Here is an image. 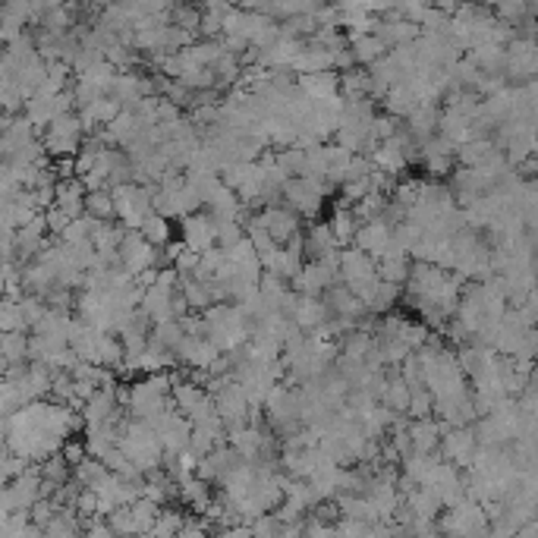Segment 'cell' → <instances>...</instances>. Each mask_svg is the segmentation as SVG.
I'll return each mask as SVG.
<instances>
[{"instance_id":"cell-1","label":"cell","mask_w":538,"mask_h":538,"mask_svg":"<svg viewBox=\"0 0 538 538\" xmlns=\"http://www.w3.org/2000/svg\"><path fill=\"white\" fill-rule=\"evenodd\" d=\"M85 136H89V130H85L82 117L63 114L42 132V145L51 161H66V158H76L79 151H82Z\"/></svg>"},{"instance_id":"cell-2","label":"cell","mask_w":538,"mask_h":538,"mask_svg":"<svg viewBox=\"0 0 538 538\" xmlns=\"http://www.w3.org/2000/svg\"><path fill=\"white\" fill-rule=\"evenodd\" d=\"M341 283H347V287L365 303V299L371 296V290L381 283V277H378V262L369 255V252L359 249V245L343 249L341 252Z\"/></svg>"},{"instance_id":"cell-3","label":"cell","mask_w":538,"mask_h":538,"mask_svg":"<svg viewBox=\"0 0 538 538\" xmlns=\"http://www.w3.org/2000/svg\"><path fill=\"white\" fill-rule=\"evenodd\" d=\"M179 245H186L189 252H208L217 245V221L208 211H198L179 221Z\"/></svg>"},{"instance_id":"cell-4","label":"cell","mask_w":538,"mask_h":538,"mask_svg":"<svg viewBox=\"0 0 538 538\" xmlns=\"http://www.w3.org/2000/svg\"><path fill=\"white\" fill-rule=\"evenodd\" d=\"M224 353L208 341V337H186L183 347L177 350V362L183 365L189 375H208V369Z\"/></svg>"},{"instance_id":"cell-5","label":"cell","mask_w":538,"mask_h":538,"mask_svg":"<svg viewBox=\"0 0 538 538\" xmlns=\"http://www.w3.org/2000/svg\"><path fill=\"white\" fill-rule=\"evenodd\" d=\"M255 217H258V224L268 230L271 239H274L277 245L293 243V239L303 234V230H299V221H303V217H299L296 211H290L287 205H277V208H264V211H258Z\"/></svg>"},{"instance_id":"cell-6","label":"cell","mask_w":538,"mask_h":538,"mask_svg":"<svg viewBox=\"0 0 538 538\" xmlns=\"http://www.w3.org/2000/svg\"><path fill=\"white\" fill-rule=\"evenodd\" d=\"M290 318H293L296 328L303 331V334H315V331L328 328L331 312H328V305H324L322 296H299L296 309H293V315H290Z\"/></svg>"},{"instance_id":"cell-7","label":"cell","mask_w":538,"mask_h":538,"mask_svg":"<svg viewBox=\"0 0 538 538\" xmlns=\"http://www.w3.org/2000/svg\"><path fill=\"white\" fill-rule=\"evenodd\" d=\"M390 243H394V227H390L388 221H371V224H362L356 234V245L362 252H369L375 262H381L384 255L390 252Z\"/></svg>"},{"instance_id":"cell-8","label":"cell","mask_w":538,"mask_h":538,"mask_svg":"<svg viewBox=\"0 0 538 538\" xmlns=\"http://www.w3.org/2000/svg\"><path fill=\"white\" fill-rule=\"evenodd\" d=\"M85 202H89V189L82 186V179H60L57 183V196H54V208H60L63 215H70L72 221L76 217H85Z\"/></svg>"},{"instance_id":"cell-9","label":"cell","mask_w":538,"mask_h":538,"mask_svg":"<svg viewBox=\"0 0 538 538\" xmlns=\"http://www.w3.org/2000/svg\"><path fill=\"white\" fill-rule=\"evenodd\" d=\"M299 91L309 101H331L341 95V72H315V76H299Z\"/></svg>"},{"instance_id":"cell-10","label":"cell","mask_w":538,"mask_h":538,"mask_svg":"<svg viewBox=\"0 0 538 538\" xmlns=\"http://www.w3.org/2000/svg\"><path fill=\"white\" fill-rule=\"evenodd\" d=\"M350 51H353L356 66H362V70H371L378 60L390 54V48L378 35H353L350 38Z\"/></svg>"},{"instance_id":"cell-11","label":"cell","mask_w":538,"mask_h":538,"mask_svg":"<svg viewBox=\"0 0 538 538\" xmlns=\"http://www.w3.org/2000/svg\"><path fill=\"white\" fill-rule=\"evenodd\" d=\"M170 224H174V221H168V217L151 215L149 221L142 224V230H139V234L149 239L155 249H170V245H174V243H170V239H174V227H170Z\"/></svg>"},{"instance_id":"cell-12","label":"cell","mask_w":538,"mask_h":538,"mask_svg":"<svg viewBox=\"0 0 538 538\" xmlns=\"http://www.w3.org/2000/svg\"><path fill=\"white\" fill-rule=\"evenodd\" d=\"M183 296H186V303H189V309L192 312H208L211 305H217L215 303V293H211V283H202V281H192V277H186L183 281Z\"/></svg>"},{"instance_id":"cell-13","label":"cell","mask_w":538,"mask_h":538,"mask_svg":"<svg viewBox=\"0 0 538 538\" xmlns=\"http://www.w3.org/2000/svg\"><path fill=\"white\" fill-rule=\"evenodd\" d=\"M151 341H155L158 347L177 353V350L183 347V341H186V331H183V324H179V322H161V324H155V328H151Z\"/></svg>"},{"instance_id":"cell-14","label":"cell","mask_w":538,"mask_h":538,"mask_svg":"<svg viewBox=\"0 0 538 538\" xmlns=\"http://www.w3.org/2000/svg\"><path fill=\"white\" fill-rule=\"evenodd\" d=\"M85 215L95 217V221H117V211H114V192H110V189L89 192V202H85Z\"/></svg>"},{"instance_id":"cell-15","label":"cell","mask_w":538,"mask_h":538,"mask_svg":"<svg viewBox=\"0 0 538 538\" xmlns=\"http://www.w3.org/2000/svg\"><path fill=\"white\" fill-rule=\"evenodd\" d=\"M409 274H413V268H409L407 258H381V262H378V277H381L384 283L403 287V283H409Z\"/></svg>"},{"instance_id":"cell-16","label":"cell","mask_w":538,"mask_h":538,"mask_svg":"<svg viewBox=\"0 0 538 538\" xmlns=\"http://www.w3.org/2000/svg\"><path fill=\"white\" fill-rule=\"evenodd\" d=\"M409 437L416 441V447H428V444H435V425L431 422H418L409 428Z\"/></svg>"},{"instance_id":"cell-17","label":"cell","mask_w":538,"mask_h":538,"mask_svg":"<svg viewBox=\"0 0 538 538\" xmlns=\"http://www.w3.org/2000/svg\"><path fill=\"white\" fill-rule=\"evenodd\" d=\"M431 409V394L425 388L413 390V400H409V413L413 416H425Z\"/></svg>"}]
</instances>
